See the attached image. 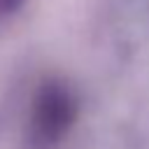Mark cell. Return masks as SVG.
Instances as JSON below:
<instances>
[{"label":"cell","instance_id":"cell-1","mask_svg":"<svg viewBox=\"0 0 149 149\" xmlns=\"http://www.w3.org/2000/svg\"><path fill=\"white\" fill-rule=\"evenodd\" d=\"M72 119H74L72 93L61 81H49L40 88V93L33 102L28 140L40 149H47L68 133Z\"/></svg>","mask_w":149,"mask_h":149},{"label":"cell","instance_id":"cell-2","mask_svg":"<svg viewBox=\"0 0 149 149\" xmlns=\"http://www.w3.org/2000/svg\"><path fill=\"white\" fill-rule=\"evenodd\" d=\"M23 0H0V16H7V14H12L19 5H21Z\"/></svg>","mask_w":149,"mask_h":149}]
</instances>
